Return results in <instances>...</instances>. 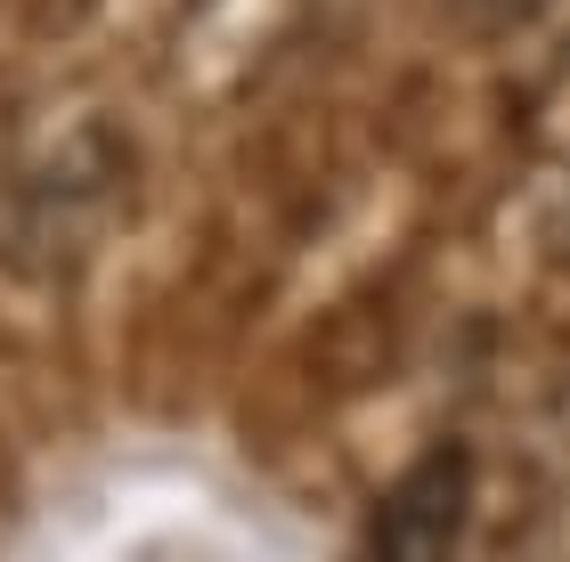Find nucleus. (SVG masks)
<instances>
[{
  "label": "nucleus",
  "mask_w": 570,
  "mask_h": 562,
  "mask_svg": "<svg viewBox=\"0 0 570 562\" xmlns=\"http://www.w3.org/2000/svg\"><path fill=\"white\" fill-rule=\"evenodd\" d=\"M464 514H473V456L464 448H432L424 465L383 497L358 562H456Z\"/></svg>",
  "instance_id": "obj_1"
}]
</instances>
